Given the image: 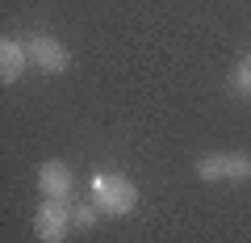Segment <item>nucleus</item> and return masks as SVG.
<instances>
[{
    "label": "nucleus",
    "mask_w": 251,
    "mask_h": 243,
    "mask_svg": "<svg viewBox=\"0 0 251 243\" xmlns=\"http://www.w3.org/2000/svg\"><path fill=\"white\" fill-rule=\"evenodd\" d=\"M243 63H251V51H247V54H243Z\"/></svg>",
    "instance_id": "obj_9"
},
{
    "label": "nucleus",
    "mask_w": 251,
    "mask_h": 243,
    "mask_svg": "<svg viewBox=\"0 0 251 243\" xmlns=\"http://www.w3.org/2000/svg\"><path fill=\"white\" fill-rule=\"evenodd\" d=\"M34 63L29 59V46H25V38H0V84L9 88V84H17L21 76H25V67Z\"/></svg>",
    "instance_id": "obj_6"
},
{
    "label": "nucleus",
    "mask_w": 251,
    "mask_h": 243,
    "mask_svg": "<svg viewBox=\"0 0 251 243\" xmlns=\"http://www.w3.org/2000/svg\"><path fill=\"white\" fill-rule=\"evenodd\" d=\"M88 201H97V210L105 218H130L138 210V201H143V189L126 172H92Z\"/></svg>",
    "instance_id": "obj_1"
},
{
    "label": "nucleus",
    "mask_w": 251,
    "mask_h": 243,
    "mask_svg": "<svg viewBox=\"0 0 251 243\" xmlns=\"http://www.w3.org/2000/svg\"><path fill=\"white\" fill-rule=\"evenodd\" d=\"M193 176L205 185H243L251 180V155L247 151H205L193 160Z\"/></svg>",
    "instance_id": "obj_2"
},
{
    "label": "nucleus",
    "mask_w": 251,
    "mask_h": 243,
    "mask_svg": "<svg viewBox=\"0 0 251 243\" xmlns=\"http://www.w3.org/2000/svg\"><path fill=\"white\" fill-rule=\"evenodd\" d=\"M100 210H97V201H75V231H97L100 226Z\"/></svg>",
    "instance_id": "obj_7"
},
{
    "label": "nucleus",
    "mask_w": 251,
    "mask_h": 243,
    "mask_svg": "<svg viewBox=\"0 0 251 243\" xmlns=\"http://www.w3.org/2000/svg\"><path fill=\"white\" fill-rule=\"evenodd\" d=\"M72 231H75V201H67V197H42V206H38V214H34L38 243H63Z\"/></svg>",
    "instance_id": "obj_3"
},
{
    "label": "nucleus",
    "mask_w": 251,
    "mask_h": 243,
    "mask_svg": "<svg viewBox=\"0 0 251 243\" xmlns=\"http://www.w3.org/2000/svg\"><path fill=\"white\" fill-rule=\"evenodd\" d=\"M38 193L42 197H67V201H75V176H72V168L63 160H46L42 168H38Z\"/></svg>",
    "instance_id": "obj_5"
},
{
    "label": "nucleus",
    "mask_w": 251,
    "mask_h": 243,
    "mask_svg": "<svg viewBox=\"0 0 251 243\" xmlns=\"http://www.w3.org/2000/svg\"><path fill=\"white\" fill-rule=\"evenodd\" d=\"M25 46H29V59H34V67H42L46 76H63L72 72L75 54L67 51V42L54 34H25Z\"/></svg>",
    "instance_id": "obj_4"
},
{
    "label": "nucleus",
    "mask_w": 251,
    "mask_h": 243,
    "mask_svg": "<svg viewBox=\"0 0 251 243\" xmlns=\"http://www.w3.org/2000/svg\"><path fill=\"white\" fill-rule=\"evenodd\" d=\"M230 88L239 92V97L251 101V63H239V67L230 72Z\"/></svg>",
    "instance_id": "obj_8"
}]
</instances>
